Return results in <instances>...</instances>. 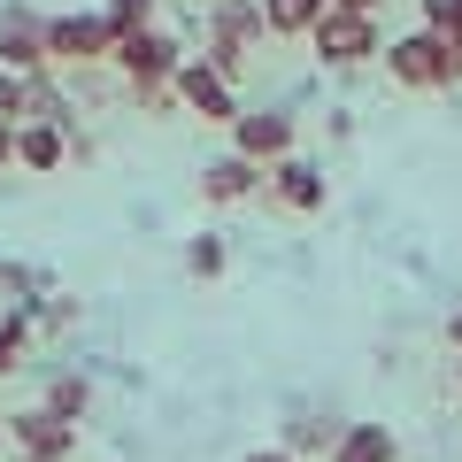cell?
Instances as JSON below:
<instances>
[{
  "instance_id": "6da1fadb",
  "label": "cell",
  "mask_w": 462,
  "mask_h": 462,
  "mask_svg": "<svg viewBox=\"0 0 462 462\" xmlns=\"http://www.w3.org/2000/svg\"><path fill=\"white\" fill-rule=\"evenodd\" d=\"M378 62H385V78L409 85V93H455L462 85V47H447L439 32H424V23L401 32V39H385Z\"/></svg>"
},
{
  "instance_id": "7a4b0ae2",
  "label": "cell",
  "mask_w": 462,
  "mask_h": 462,
  "mask_svg": "<svg viewBox=\"0 0 462 462\" xmlns=\"http://www.w3.org/2000/svg\"><path fill=\"white\" fill-rule=\"evenodd\" d=\"M116 54V32L100 8H62V16H47V62L54 69H100Z\"/></svg>"
},
{
  "instance_id": "3957f363",
  "label": "cell",
  "mask_w": 462,
  "mask_h": 462,
  "mask_svg": "<svg viewBox=\"0 0 462 462\" xmlns=\"http://www.w3.org/2000/svg\"><path fill=\"white\" fill-rule=\"evenodd\" d=\"M309 47H316V62H324V69H363V62H378V54H385V32H378V16L324 8L316 32H309Z\"/></svg>"
},
{
  "instance_id": "277c9868",
  "label": "cell",
  "mask_w": 462,
  "mask_h": 462,
  "mask_svg": "<svg viewBox=\"0 0 462 462\" xmlns=\"http://www.w3.org/2000/svg\"><path fill=\"white\" fill-rule=\"evenodd\" d=\"M178 62H185V39L170 32V23H147V32L116 39V54H108L116 85H170V78H178Z\"/></svg>"
},
{
  "instance_id": "5b68a950",
  "label": "cell",
  "mask_w": 462,
  "mask_h": 462,
  "mask_svg": "<svg viewBox=\"0 0 462 462\" xmlns=\"http://www.w3.org/2000/svg\"><path fill=\"white\" fill-rule=\"evenodd\" d=\"M293 139H300V124H293V108H285V100L231 116V154H247L254 170H270V162H285V154H300Z\"/></svg>"
},
{
  "instance_id": "8992f818",
  "label": "cell",
  "mask_w": 462,
  "mask_h": 462,
  "mask_svg": "<svg viewBox=\"0 0 462 462\" xmlns=\"http://www.w3.org/2000/svg\"><path fill=\"white\" fill-rule=\"evenodd\" d=\"M0 69H16V78H39L47 62V8L32 0H0Z\"/></svg>"
},
{
  "instance_id": "52a82bcc",
  "label": "cell",
  "mask_w": 462,
  "mask_h": 462,
  "mask_svg": "<svg viewBox=\"0 0 462 462\" xmlns=\"http://www.w3.org/2000/svg\"><path fill=\"white\" fill-rule=\"evenodd\" d=\"M8 447L23 462H78V424H62L32 401V409H8Z\"/></svg>"
},
{
  "instance_id": "ba28073f",
  "label": "cell",
  "mask_w": 462,
  "mask_h": 462,
  "mask_svg": "<svg viewBox=\"0 0 462 462\" xmlns=\"http://www.w3.org/2000/svg\"><path fill=\"white\" fill-rule=\"evenodd\" d=\"M170 93H178V108L200 116V124H231V116H239V85H224L208 62H200V54H185V62H178Z\"/></svg>"
},
{
  "instance_id": "9c48e42d",
  "label": "cell",
  "mask_w": 462,
  "mask_h": 462,
  "mask_svg": "<svg viewBox=\"0 0 462 462\" xmlns=\"http://www.w3.org/2000/svg\"><path fill=\"white\" fill-rule=\"evenodd\" d=\"M263 185L278 193V208H293V216H316L324 208V162H309V154H285V162H270L263 170Z\"/></svg>"
},
{
  "instance_id": "30bf717a",
  "label": "cell",
  "mask_w": 462,
  "mask_h": 462,
  "mask_svg": "<svg viewBox=\"0 0 462 462\" xmlns=\"http://www.w3.org/2000/svg\"><path fill=\"white\" fill-rule=\"evenodd\" d=\"M263 193V170L247 162V154H216V162H200V200L208 208H239V200Z\"/></svg>"
},
{
  "instance_id": "8fae6325",
  "label": "cell",
  "mask_w": 462,
  "mask_h": 462,
  "mask_svg": "<svg viewBox=\"0 0 462 462\" xmlns=\"http://www.w3.org/2000/svg\"><path fill=\"white\" fill-rule=\"evenodd\" d=\"M16 170H23V178H54V170H69V132H54V124H16Z\"/></svg>"
},
{
  "instance_id": "7c38bea8",
  "label": "cell",
  "mask_w": 462,
  "mask_h": 462,
  "mask_svg": "<svg viewBox=\"0 0 462 462\" xmlns=\"http://www.w3.org/2000/svg\"><path fill=\"white\" fill-rule=\"evenodd\" d=\"M208 39L254 54V47L270 39V32H263V8H254V0H208Z\"/></svg>"
},
{
  "instance_id": "4fadbf2b",
  "label": "cell",
  "mask_w": 462,
  "mask_h": 462,
  "mask_svg": "<svg viewBox=\"0 0 462 462\" xmlns=\"http://www.w3.org/2000/svg\"><path fill=\"white\" fill-rule=\"evenodd\" d=\"M54 293V278L39 263H16V254H0V309H16V316H39V300Z\"/></svg>"
},
{
  "instance_id": "5bb4252c",
  "label": "cell",
  "mask_w": 462,
  "mask_h": 462,
  "mask_svg": "<svg viewBox=\"0 0 462 462\" xmlns=\"http://www.w3.org/2000/svg\"><path fill=\"white\" fill-rule=\"evenodd\" d=\"M39 409L62 416V424H85V416H93V378H85V370H47V385H39Z\"/></svg>"
},
{
  "instance_id": "9a60e30c",
  "label": "cell",
  "mask_w": 462,
  "mask_h": 462,
  "mask_svg": "<svg viewBox=\"0 0 462 462\" xmlns=\"http://www.w3.org/2000/svg\"><path fill=\"white\" fill-rule=\"evenodd\" d=\"M324 462H401V439L385 424H339V439H331Z\"/></svg>"
},
{
  "instance_id": "2e32d148",
  "label": "cell",
  "mask_w": 462,
  "mask_h": 462,
  "mask_svg": "<svg viewBox=\"0 0 462 462\" xmlns=\"http://www.w3.org/2000/svg\"><path fill=\"white\" fill-rule=\"evenodd\" d=\"M263 8V32L270 39H309L316 16H324V0H254Z\"/></svg>"
},
{
  "instance_id": "e0dca14e",
  "label": "cell",
  "mask_w": 462,
  "mask_h": 462,
  "mask_svg": "<svg viewBox=\"0 0 462 462\" xmlns=\"http://www.w3.org/2000/svg\"><path fill=\"white\" fill-rule=\"evenodd\" d=\"M339 424H346V416H293L278 447H285L293 462H309V455H331V439H339Z\"/></svg>"
},
{
  "instance_id": "ac0fdd59",
  "label": "cell",
  "mask_w": 462,
  "mask_h": 462,
  "mask_svg": "<svg viewBox=\"0 0 462 462\" xmlns=\"http://www.w3.org/2000/svg\"><path fill=\"white\" fill-rule=\"evenodd\" d=\"M32 346H39V324L16 309H0V378H16L23 363H32Z\"/></svg>"
},
{
  "instance_id": "d6986e66",
  "label": "cell",
  "mask_w": 462,
  "mask_h": 462,
  "mask_svg": "<svg viewBox=\"0 0 462 462\" xmlns=\"http://www.w3.org/2000/svg\"><path fill=\"white\" fill-rule=\"evenodd\" d=\"M224 270H231V247H224V231H193V239H185V278L216 285Z\"/></svg>"
},
{
  "instance_id": "ffe728a7",
  "label": "cell",
  "mask_w": 462,
  "mask_h": 462,
  "mask_svg": "<svg viewBox=\"0 0 462 462\" xmlns=\"http://www.w3.org/2000/svg\"><path fill=\"white\" fill-rule=\"evenodd\" d=\"M39 339H69V331H78V293H62V285H54L47 300H39Z\"/></svg>"
},
{
  "instance_id": "44dd1931",
  "label": "cell",
  "mask_w": 462,
  "mask_h": 462,
  "mask_svg": "<svg viewBox=\"0 0 462 462\" xmlns=\"http://www.w3.org/2000/svg\"><path fill=\"white\" fill-rule=\"evenodd\" d=\"M154 8H162V0H100V16H108L116 39H132V32H147V23H162Z\"/></svg>"
},
{
  "instance_id": "7402d4cb",
  "label": "cell",
  "mask_w": 462,
  "mask_h": 462,
  "mask_svg": "<svg viewBox=\"0 0 462 462\" xmlns=\"http://www.w3.org/2000/svg\"><path fill=\"white\" fill-rule=\"evenodd\" d=\"M200 62H208L224 85H239V78H247V54H239V47H224V39H208V47H200Z\"/></svg>"
},
{
  "instance_id": "603a6c76",
  "label": "cell",
  "mask_w": 462,
  "mask_h": 462,
  "mask_svg": "<svg viewBox=\"0 0 462 462\" xmlns=\"http://www.w3.org/2000/svg\"><path fill=\"white\" fill-rule=\"evenodd\" d=\"M0 124H23V78L0 69Z\"/></svg>"
},
{
  "instance_id": "cb8c5ba5",
  "label": "cell",
  "mask_w": 462,
  "mask_h": 462,
  "mask_svg": "<svg viewBox=\"0 0 462 462\" xmlns=\"http://www.w3.org/2000/svg\"><path fill=\"white\" fill-rule=\"evenodd\" d=\"M439 39H447V47H462V0H447V23H439Z\"/></svg>"
},
{
  "instance_id": "d4e9b609",
  "label": "cell",
  "mask_w": 462,
  "mask_h": 462,
  "mask_svg": "<svg viewBox=\"0 0 462 462\" xmlns=\"http://www.w3.org/2000/svg\"><path fill=\"white\" fill-rule=\"evenodd\" d=\"M239 462H293V455H285V447L270 439V447H247V455H239Z\"/></svg>"
},
{
  "instance_id": "484cf974",
  "label": "cell",
  "mask_w": 462,
  "mask_h": 462,
  "mask_svg": "<svg viewBox=\"0 0 462 462\" xmlns=\"http://www.w3.org/2000/svg\"><path fill=\"white\" fill-rule=\"evenodd\" d=\"M0 170H16V124H0Z\"/></svg>"
},
{
  "instance_id": "4316f807",
  "label": "cell",
  "mask_w": 462,
  "mask_h": 462,
  "mask_svg": "<svg viewBox=\"0 0 462 462\" xmlns=\"http://www.w3.org/2000/svg\"><path fill=\"white\" fill-rule=\"evenodd\" d=\"M324 8H346V16H378V0H324Z\"/></svg>"
},
{
  "instance_id": "83f0119b",
  "label": "cell",
  "mask_w": 462,
  "mask_h": 462,
  "mask_svg": "<svg viewBox=\"0 0 462 462\" xmlns=\"http://www.w3.org/2000/svg\"><path fill=\"white\" fill-rule=\"evenodd\" d=\"M447 346H455V355H462V309L447 316Z\"/></svg>"
},
{
  "instance_id": "f1b7e54d",
  "label": "cell",
  "mask_w": 462,
  "mask_h": 462,
  "mask_svg": "<svg viewBox=\"0 0 462 462\" xmlns=\"http://www.w3.org/2000/svg\"><path fill=\"white\" fill-rule=\"evenodd\" d=\"M200 8H208V0H200Z\"/></svg>"
},
{
  "instance_id": "f546056e",
  "label": "cell",
  "mask_w": 462,
  "mask_h": 462,
  "mask_svg": "<svg viewBox=\"0 0 462 462\" xmlns=\"http://www.w3.org/2000/svg\"><path fill=\"white\" fill-rule=\"evenodd\" d=\"M16 462H23V455H16Z\"/></svg>"
}]
</instances>
